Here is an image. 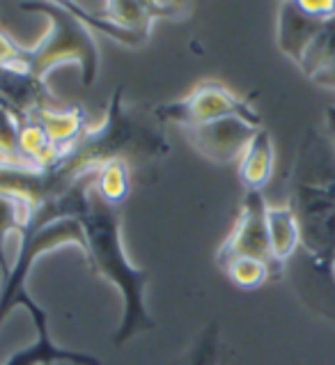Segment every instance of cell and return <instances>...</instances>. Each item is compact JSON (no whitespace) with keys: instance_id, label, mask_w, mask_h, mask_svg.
I'll return each instance as SVG.
<instances>
[{"instance_id":"8","label":"cell","mask_w":335,"mask_h":365,"mask_svg":"<svg viewBox=\"0 0 335 365\" xmlns=\"http://www.w3.org/2000/svg\"><path fill=\"white\" fill-rule=\"evenodd\" d=\"M262 127L244 118H223L207 124L186 127L184 133L205 159L214 163H234L242 159L248 143Z\"/></svg>"},{"instance_id":"10","label":"cell","mask_w":335,"mask_h":365,"mask_svg":"<svg viewBox=\"0 0 335 365\" xmlns=\"http://www.w3.org/2000/svg\"><path fill=\"white\" fill-rule=\"evenodd\" d=\"M329 21V19H326ZM324 19L310 16L306 9L301 7L299 0H287V3L278 5L276 16V41L278 48L285 53L294 65L299 67L306 51L319 35L321 26L326 24Z\"/></svg>"},{"instance_id":"9","label":"cell","mask_w":335,"mask_h":365,"mask_svg":"<svg viewBox=\"0 0 335 365\" xmlns=\"http://www.w3.org/2000/svg\"><path fill=\"white\" fill-rule=\"evenodd\" d=\"M51 99L53 97L46 90V81H39L26 67H0V108L7 110L21 124L30 122L39 110L48 108Z\"/></svg>"},{"instance_id":"6","label":"cell","mask_w":335,"mask_h":365,"mask_svg":"<svg viewBox=\"0 0 335 365\" xmlns=\"http://www.w3.org/2000/svg\"><path fill=\"white\" fill-rule=\"evenodd\" d=\"M267 210L269 205L262 191H246L244 205L239 210L237 223L232 232L227 235L223 246L218 248V267L227 264L234 257H257L264 259L271 267V248H269V232H267Z\"/></svg>"},{"instance_id":"16","label":"cell","mask_w":335,"mask_h":365,"mask_svg":"<svg viewBox=\"0 0 335 365\" xmlns=\"http://www.w3.org/2000/svg\"><path fill=\"white\" fill-rule=\"evenodd\" d=\"M28 216L30 207L24 200L0 193V274H3V283L7 280L9 271H12V262L7 257V239L12 235L21 237L28 223Z\"/></svg>"},{"instance_id":"22","label":"cell","mask_w":335,"mask_h":365,"mask_svg":"<svg viewBox=\"0 0 335 365\" xmlns=\"http://www.w3.org/2000/svg\"><path fill=\"white\" fill-rule=\"evenodd\" d=\"M331 271H333V278H335V259H333V267H331Z\"/></svg>"},{"instance_id":"7","label":"cell","mask_w":335,"mask_h":365,"mask_svg":"<svg viewBox=\"0 0 335 365\" xmlns=\"http://www.w3.org/2000/svg\"><path fill=\"white\" fill-rule=\"evenodd\" d=\"M16 308L28 310L37 336L28 347L14 351L3 365H101V361L94 356V354L60 347L58 342L51 338L46 310L30 297V292L19 299Z\"/></svg>"},{"instance_id":"15","label":"cell","mask_w":335,"mask_h":365,"mask_svg":"<svg viewBox=\"0 0 335 365\" xmlns=\"http://www.w3.org/2000/svg\"><path fill=\"white\" fill-rule=\"evenodd\" d=\"M101 16L108 19L110 24L143 37H150L152 24L159 19L154 0H108V3H101Z\"/></svg>"},{"instance_id":"5","label":"cell","mask_w":335,"mask_h":365,"mask_svg":"<svg viewBox=\"0 0 335 365\" xmlns=\"http://www.w3.org/2000/svg\"><path fill=\"white\" fill-rule=\"evenodd\" d=\"M223 118H244L262 127L257 110L246 99L234 95L232 90L216 81H205L195 86L186 97L175 99L170 103H161L154 108V120L159 124H180L182 129L195 124L216 122Z\"/></svg>"},{"instance_id":"19","label":"cell","mask_w":335,"mask_h":365,"mask_svg":"<svg viewBox=\"0 0 335 365\" xmlns=\"http://www.w3.org/2000/svg\"><path fill=\"white\" fill-rule=\"evenodd\" d=\"M218 359H221V331L216 322H212L188 347L182 365H218Z\"/></svg>"},{"instance_id":"18","label":"cell","mask_w":335,"mask_h":365,"mask_svg":"<svg viewBox=\"0 0 335 365\" xmlns=\"http://www.w3.org/2000/svg\"><path fill=\"white\" fill-rule=\"evenodd\" d=\"M221 269L227 274V278L242 289H257L267 283L271 274H274V267L257 257H234Z\"/></svg>"},{"instance_id":"1","label":"cell","mask_w":335,"mask_h":365,"mask_svg":"<svg viewBox=\"0 0 335 365\" xmlns=\"http://www.w3.org/2000/svg\"><path fill=\"white\" fill-rule=\"evenodd\" d=\"M94 175L97 173L78 177L62 193L37 205L33 216L37 221L78 218L86 232V259L90 269L120 292L122 317L113 336V345L122 347L140 333L156 329L145 301L150 271L135 267L129 259L122 239V205L106 202L94 191Z\"/></svg>"},{"instance_id":"12","label":"cell","mask_w":335,"mask_h":365,"mask_svg":"<svg viewBox=\"0 0 335 365\" xmlns=\"http://www.w3.org/2000/svg\"><path fill=\"white\" fill-rule=\"evenodd\" d=\"M299 69L310 83L335 92V16L321 26L319 35L303 56Z\"/></svg>"},{"instance_id":"20","label":"cell","mask_w":335,"mask_h":365,"mask_svg":"<svg viewBox=\"0 0 335 365\" xmlns=\"http://www.w3.org/2000/svg\"><path fill=\"white\" fill-rule=\"evenodd\" d=\"M21 56H24V46H19L12 37L0 30V67L3 65H19Z\"/></svg>"},{"instance_id":"17","label":"cell","mask_w":335,"mask_h":365,"mask_svg":"<svg viewBox=\"0 0 335 365\" xmlns=\"http://www.w3.org/2000/svg\"><path fill=\"white\" fill-rule=\"evenodd\" d=\"M94 191L106 202L122 205L129 195V168L124 161H110L94 175Z\"/></svg>"},{"instance_id":"3","label":"cell","mask_w":335,"mask_h":365,"mask_svg":"<svg viewBox=\"0 0 335 365\" xmlns=\"http://www.w3.org/2000/svg\"><path fill=\"white\" fill-rule=\"evenodd\" d=\"M26 12H37L48 19V30L33 48H24L21 67L39 81L60 65L74 62L81 69V81L86 88H92L99 78V46L94 33L71 12L67 3H26L21 5Z\"/></svg>"},{"instance_id":"13","label":"cell","mask_w":335,"mask_h":365,"mask_svg":"<svg viewBox=\"0 0 335 365\" xmlns=\"http://www.w3.org/2000/svg\"><path fill=\"white\" fill-rule=\"evenodd\" d=\"M267 232L271 259L278 269H282L292 257L301 250L299 221L289 205H276L267 210Z\"/></svg>"},{"instance_id":"2","label":"cell","mask_w":335,"mask_h":365,"mask_svg":"<svg viewBox=\"0 0 335 365\" xmlns=\"http://www.w3.org/2000/svg\"><path fill=\"white\" fill-rule=\"evenodd\" d=\"M170 152L165 133L154 124L143 122L124 103V88L118 86L108 101L106 118L97 127H88L81 138L62 152L56 168L46 170L53 184V197L78 177L97 173L110 161L161 159Z\"/></svg>"},{"instance_id":"4","label":"cell","mask_w":335,"mask_h":365,"mask_svg":"<svg viewBox=\"0 0 335 365\" xmlns=\"http://www.w3.org/2000/svg\"><path fill=\"white\" fill-rule=\"evenodd\" d=\"M62 246H76L86 257V232L78 218H53V221H33L28 218L24 232L19 237L16 257L7 280L0 287V324L16 308L19 299L28 294V276L37 259Z\"/></svg>"},{"instance_id":"11","label":"cell","mask_w":335,"mask_h":365,"mask_svg":"<svg viewBox=\"0 0 335 365\" xmlns=\"http://www.w3.org/2000/svg\"><path fill=\"white\" fill-rule=\"evenodd\" d=\"M274 163H276L274 140H271V133L262 127L253 135V140L248 143L242 159L237 161L239 180L244 182L246 191L264 189V186L271 182V175H274Z\"/></svg>"},{"instance_id":"21","label":"cell","mask_w":335,"mask_h":365,"mask_svg":"<svg viewBox=\"0 0 335 365\" xmlns=\"http://www.w3.org/2000/svg\"><path fill=\"white\" fill-rule=\"evenodd\" d=\"M324 122H326V135L331 138L333 148H335V106H329L324 113Z\"/></svg>"},{"instance_id":"14","label":"cell","mask_w":335,"mask_h":365,"mask_svg":"<svg viewBox=\"0 0 335 365\" xmlns=\"http://www.w3.org/2000/svg\"><path fill=\"white\" fill-rule=\"evenodd\" d=\"M33 122H37L44 133L48 135V140L58 145V148L65 152L67 148H71L86 129L88 124V115L81 106H48L44 110H39L33 118Z\"/></svg>"}]
</instances>
